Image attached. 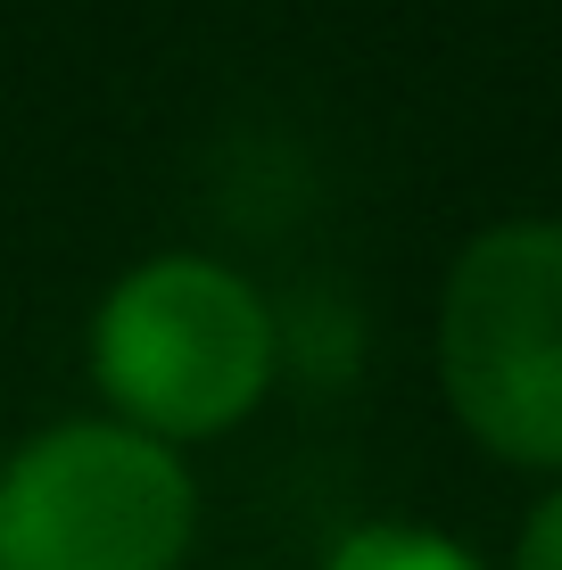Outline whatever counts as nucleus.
<instances>
[{"label":"nucleus","mask_w":562,"mask_h":570,"mask_svg":"<svg viewBox=\"0 0 562 570\" xmlns=\"http://www.w3.org/2000/svg\"><path fill=\"white\" fill-rule=\"evenodd\" d=\"M91 389L116 422L166 446L224 439L274 397L282 381V323L274 298L240 265L166 248L116 273L91 306Z\"/></svg>","instance_id":"f257e3e1"},{"label":"nucleus","mask_w":562,"mask_h":570,"mask_svg":"<svg viewBox=\"0 0 562 570\" xmlns=\"http://www.w3.org/2000/svg\"><path fill=\"white\" fill-rule=\"evenodd\" d=\"M447 414L513 471L562 480V215H505L438 282Z\"/></svg>","instance_id":"f03ea898"},{"label":"nucleus","mask_w":562,"mask_h":570,"mask_svg":"<svg viewBox=\"0 0 562 570\" xmlns=\"http://www.w3.org/2000/svg\"><path fill=\"white\" fill-rule=\"evenodd\" d=\"M199 480L183 446L75 414L0 455V570H183Z\"/></svg>","instance_id":"7ed1b4c3"},{"label":"nucleus","mask_w":562,"mask_h":570,"mask_svg":"<svg viewBox=\"0 0 562 570\" xmlns=\"http://www.w3.org/2000/svg\"><path fill=\"white\" fill-rule=\"evenodd\" d=\"M323 570H489L463 538L447 529H422V521H356L332 538Z\"/></svg>","instance_id":"20e7f679"},{"label":"nucleus","mask_w":562,"mask_h":570,"mask_svg":"<svg viewBox=\"0 0 562 570\" xmlns=\"http://www.w3.org/2000/svg\"><path fill=\"white\" fill-rule=\"evenodd\" d=\"M513 570H562V480L530 504V521L513 538Z\"/></svg>","instance_id":"39448f33"}]
</instances>
